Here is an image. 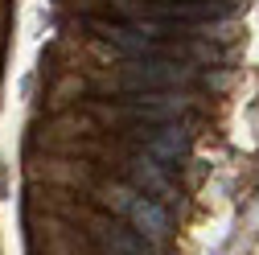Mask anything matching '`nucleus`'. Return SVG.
I'll return each mask as SVG.
<instances>
[{
	"label": "nucleus",
	"instance_id": "obj_1",
	"mask_svg": "<svg viewBox=\"0 0 259 255\" xmlns=\"http://www.w3.org/2000/svg\"><path fill=\"white\" fill-rule=\"evenodd\" d=\"M193 74L198 70L177 58H140L123 66V87L127 91H173L181 82H193Z\"/></svg>",
	"mask_w": 259,
	"mask_h": 255
},
{
	"label": "nucleus",
	"instance_id": "obj_2",
	"mask_svg": "<svg viewBox=\"0 0 259 255\" xmlns=\"http://www.w3.org/2000/svg\"><path fill=\"white\" fill-rule=\"evenodd\" d=\"M136 140L144 144V156H152L156 165H177L181 156L189 152V128H177V123H169V128H148V136L136 128Z\"/></svg>",
	"mask_w": 259,
	"mask_h": 255
},
{
	"label": "nucleus",
	"instance_id": "obj_3",
	"mask_svg": "<svg viewBox=\"0 0 259 255\" xmlns=\"http://www.w3.org/2000/svg\"><path fill=\"white\" fill-rule=\"evenodd\" d=\"M127 218H132L136 235H148V239H165L169 235V214L160 210L156 202H148V198L127 202Z\"/></svg>",
	"mask_w": 259,
	"mask_h": 255
},
{
	"label": "nucleus",
	"instance_id": "obj_4",
	"mask_svg": "<svg viewBox=\"0 0 259 255\" xmlns=\"http://www.w3.org/2000/svg\"><path fill=\"white\" fill-rule=\"evenodd\" d=\"M99 243H103V251L107 255H148V243H144V235H136V231H127V227H99Z\"/></svg>",
	"mask_w": 259,
	"mask_h": 255
},
{
	"label": "nucleus",
	"instance_id": "obj_5",
	"mask_svg": "<svg viewBox=\"0 0 259 255\" xmlns=\"http://www.w3.org/2000/svg\"><path fill=\"white\" fill-rule=\"evenodd\" d=\"M165 165H156L152 156H136L132 161V181L144 189V194H156V198H173V189L165 181V173H160Z\"/></svg>",
	"mask_w": 259,
	"mask_h": 255
}]
</instances>
